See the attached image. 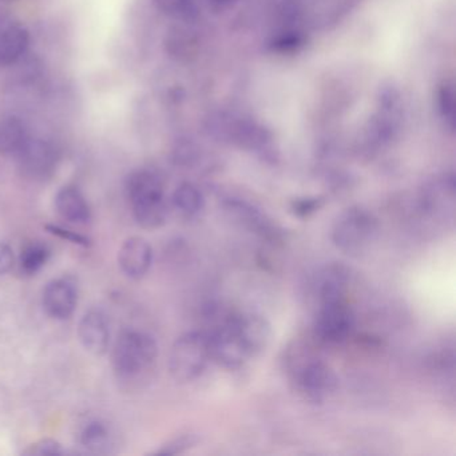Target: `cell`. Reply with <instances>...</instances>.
I'll return each instance as SVG.
<instances>
[{"label":"cell","mask_w":456,"mask_h":456,"mask_svg":"<svg viewBox=\"0 0 456 456\" xmlns=\"http://www.w3.org/2000/svg\"><path fill=\"white\" fill-rule=\"evenodd\" d=\"M379 234V220L370 210L351 207L344 210L333 224V245L346 255L360 256L367 252Z\"/></svg>","instance_id":"6da1fadb"},{"label":"cell","mask_w":456,"mask_h":456,"mask_svg":"<svg viewBox=\"0 0 456 456\" xmlns=\"http://www.w3.org/2000/svg\"><path fill=\"white\" fill-rule=\"evenodd\" d=\"M210 360L207 332L183 333L173 344L169 356V370L178 383H191L207 370Z\"/></svg>","instance_id":"7a4b0ae2"},{"label":"cell","mask_w":456,"mask_h":456,"mask_svg":"<svg viewBox=\"0 0 456 456\" xmlns=\"http://www.w3.org/2000/svg\"><path fill=\"white\" fill-rule=\"evenodd\" d=\"M157 354L159 346L151 335L126 330L118 336L114 346V370L119 378H135L151 368L156 362Z\"/></svg>","instance_id":"3957f363"},{"label":"cell","mask_w":456,"mask_h":456,"mask_svg":"<svg viewBox=\"0 0 456 456\" xmlns=\"http://www.w3.org/2000/svg\"><path fill=\"white\" fill-rule=\"evenodd\" d=\"M354 330V314L346 300L319 304L314 330L322 343L338 346L349 338Z\"/></svg>","instance_id":"277c9868"},{"label":"cell","mask_w":456,"mask_h":456,"mask_svg":"<svg viewBox=\"0 0 456 456\" xmlns=\"http://www.w3.org/2000/svg\"><path fill=\"white\" fill-rule=\"evenodd\" d=\"M207 335L209 341L210 360L220 367L229 370H239L250 359L234 328L232 316L221 324L216 325L210 332H207Z\"/></svg>","instance_id":"5b68a950"},{"label":"cell","mask_w":456,"mask_h":456,"mask_svg":"<svg viewBox=\"0 0 456 456\" xmlns=\"http://www.w3.org/2000/svg\"><path fill=\"white\" fill-rule=\"evenodd\" d=\"M295 384L308 402L322 404L338 391V378L330 365L320 360H309L296 370Z\"/></svg>","instance_id":"8992f818"},{"label":"cell","mask_w":456,"mask_h":456,"mask_svg":"<svg viewBox=\"0 0 456 456\" xmlns=\"http://www.w3.org/2000/svg\"><path fill=\"white\" fill-rule=\"evenodd\" d=\"M419 209L436 220L452 218L455 212V177L440 175L427 183L419 196Z\"/></svg>","instance_id":"52a82bcc"},{"label":"cell","mask_w":456,"mask_h":456,"mask_svg":"<svg viewBox=\"0 0 456 456\" xmlns=\"http://www.w3.org/2000/svg\"><path fill=\"white\" fill-rule=\"evenodd\" d=\"M232 322L250 359L268 348L272 338V325L265 317L256 314H234Z\"/></svg>","instance_id":"ba28073f"},{"label":"cell","mask_w":456,"mask_h":456,"mask_svg":"<svg viewBox=\"0 0 456 456\" xmlns=\"http://www.w3.org/2000/svg\"><path fill=\"white\" fill-rule=\"evenodd\" d=\"M17 154L20 157V169L28 177H46L57 164L54 148L42 140L28 138Z\"/></svg>","instance_id":"9c48e42d"},{"label":"cell","mask_w":456,"mask_h":456,"mask_svg":"<svg viewBox=\"0 0 456 456\" xmlns=\"http://www.w3.org/2000/svg\"><path fill=\"white\" fill-rule=\"evenodd\" d=\"M78 290L68 279L53 280L44 292V306L50 316L57 320L69 319L76 311Z\"/></svg>","instance_id":"30bf717a"},{"label":"cell","mask_w":456,"mask_h":456,"mask_svg":"<svg viewBox=\"0 0 456 456\" xmlns=\"http://www.w3.org/2000/svg\"><path fill=\"white\" fill-rule=\"evenodd\" d=\"M118 261L127 277L141 279L148 273L153 263V249L142 237H132L122 245Z\"/></svg>","instance_id":"8fae6325"},{"label":"cell","mask_w":456,"mask_h":456,"mask_svg":"<svg viewBox=\"0 0 456 456\" xmlns=\"http://www.w3.org/2000/svg\"><path fill=\"white\" fill-rule=\"evenodd\" d=\"M126 194L132 207L165 199L164 183L153 170L140 169L126 180Z\"/></svg>","instance_id":"7c38bea8"},{"label":"cell","mask_w":456,"mask_h":456,"mask_svg":"<svg viewBox=\"0 0 456 456\" xmlns=\"http://www.w3.org/2000/svg\"><path fill=\"white\" fill-rule=\"evenodd\" d=\"M78 335L82 346L90 354L101 356L108 351L110 330L108 320L101 312L92 311L85 314L79 322Z\"/></svg>","instance_id":"4fadbf2b"},{"label":"cell","mask_w":456,"mask_h":456,"mask_svg":"<svg viewBox=\"0 0 456 456\" xmlns=\"http://www.w3.org/2000/svg\"><path fill=\"white\" fill-rule=\"evenodd\" d=\"M30 34L18 22L0 26V68L14 65L28 52Z\"/></svg>","instance_id":"5bb4252c"},{"label":"cell","mask_w":456,"mask_h":456,"mask_svg":"<svg viewBox=\"0 0 456 456\" xmlns=\"http://www.w3.org/2000/svg\"><path fill=\"white\" fill-rule=\"evenodd\" d=\"M225 208L231 213L232 217L240 221L245 228L250 229L266 239H274L279 236V231L272 223L271 218L255 205L242 201V200L231 199L226 201Z\"/></svg>","instance_id":"9a60e30c"},{"label":"cell","mask_w":456,"mask_h":456,"mask_svg":"<svg viewBox=\"0 0 456 456\" xmlns=\"http://www.w3.org/2000/svg\"><path fill=\"white\" fill-rule=\"evenodd\" d=\"M349 271L343 264L328 265L317 279L316 292L319 304L346 300Z\"/></svg>","instance_id":"2e32d148"},{"label":"cell","mask_w":456,"mask_h":456,"mask_svg":"<svg viewBox=\"0 0 456 456\" xmlns=\"http://www.w3.org/2000/svg\"><path fill=\"white\" fill-rule=\"evenodd\" d=\"M55 205L60 215L70 223L85 224L92 217L89 204L85 200L84 194L71 186L58 191Z\"/></svg>","instance_id":"e0dca14e"},{"label":"cell","mask_w":456,"mask_h":456,"mask_svg":"<svg viewBox=\"0 0 456 456\" xmlns=\"http://www.w3.org/2000/svg\"><path fill=\"white\" fill-rule=\"evenodd\" d=\"M172 205L183 217H196L204 210L205 197L196 185L183 183L173 193Z\"/></svg>","instance_id":"ac0fdd59"},{"label":"cell","mask_w":456,"mask_h":456,"mask_svg":"<svg viewBox=\"0 0 456 456\" xmlns=\"http://www.w3.org/2000/svg\"><path fill=\"white\" fill-rule=\"evenodd\" d=\"M28 140L25 126L18 118L0 122V153H18Z\"/></svg>","instance_id":"d6986e66"},{"label":"cell","mask_w":456,"mask_h":456,"mask_svg":"<svg viewBox=\"0 0 456 456\" xmlns=\"http://www.w3.org/2000/svg\"><path fill=\"white\" fill-rule=\"evenodd\" d=\"M49 257V248L45 245L38 244V242L28 245L20 255V268L25 273L36 274L46 265Z\"/></svg>","instance_id":"ffe728a7"},{"label":"cell","mask_w":456,"mask_h":456,"mask_svg":"<svg viewBox=\"0 0 456 456\" xmlns=\"http://www.w3.org/2000/svg\"><path fill=\"white\" fill-rule=\"evenodd\" d=\"M436 105L443 121L452 130L455 125V92L450 82H444L437 90Z\"/></svg>","instance_id":"44dd1931"},{"label":"cell","mask_w":456,"mask_h":456,"mask_svg":"<svg viewBox=\"0 0 456 456\" xmlns=\"http://www.w3.org/2000/svg\"><path fill=\"white\" fill-rule=\"evenodd\" d=\"M110 436H109L108 429L100 423H92L82 432V443L85 447L94 452H101L109 447Z\"/></svg>","instance_id":"7402d4cb"},{"label":"cell","mask_w":456,"mask_h":456,"mask_svg":"<svg viewBox=\"0 0 456 456\" xmlns=\"http://www.w3.org/2000/svg\"><path fill=\"white\" fill-rule=\"evenodd\" d=\"M154 4L159 12L175 18H189L194 10L193 0H154Z\"/></svg>","instance_id":"603a6c76"},{"label":"cell","mask_w":456,"mask_h":456,"mask_svg":"<svg viewBox=\"0 0 456 456\" xmlns=\"http://www.w3.org/2000/svg\"><path fill=\"white\" fill-rule=\"evenodd\" d=\"M322 207H324V200L322 197H305V199L295 200L290 204V212L296 217L308 218L319 212Z\"/></svg>","instance_id":"cb8c5ba5"},{"label":"cell","mask_w":456,"mask_h":456,"mask_svg":"<svg viewBox=\"0 0 456 456\" xmlns=\"http://www.w3.org/2000/svg\"><path fill=\"white\" fill-rule=\"evenodd\" d=\"M199 439L196 435L185 434L181 436L175 437V439L170 440L169 443L164 445L159 453L162 455H175V453L185 452L186 450H191V447L197 444Z\"/></svg>","instance_id":"d4e9b609"},{"label":"cell","mask_w":456,"mask_h":456,"mask_svg":"<svg viewBox=\"0 0 456 456\" xmlns=\"http://www.w3.org/2000/svg\"><path fill=\"white\" fill-rule=\"evenodd\" d=\"M25 453L28 455H61L63 453L62 445L52 439L41 440L31 445Z\"/></svg>","instance_id":"484cf974"},{"label":"cell","mask_w":456,"mask_h":456,"mask_svg":"<svg viewBox=\"0 0 456 456\" xmlns=\"http://www.w3.org/2000/svg\"><path fill=\"white\" fill-rule=\"evenodd\" d=\"M47 231H49L50 233L55 234V236L61 237V239L73 242V244L82 245V247L90 245L89 239H86V237L81 236V234L76 233V232L61 228V226L49 225L47 226Z\"/></svg>","instance_id":"4316f807"},{"label":"cell","mask_w":456,"mask_h":456,"mask_svg":"<svg viewBox=\"0 0 456 456\" xmlns=\"http://www.w3.org/2000/svg\"><path fill=\"white\" fill-rule=\"evenodd\" d=\"M14 250L6 244H0V274L7 273L14 266Z\"/></svg>","instance_id":"83f0119b"},{"label":"cell","mask_w":456,"mask_h":456,"mask_svg":"<svg viewBox=\"0 0 456 456\" xmlns=\"http://www.w3.org/2000/svg\"><path fill=\"white\" fill-rule=\"evenodd\" d=\"M210 4L217 7H228L234 0H209Z\"/></svg>","instance_id":"f1b7e54d"}]
</instances>
